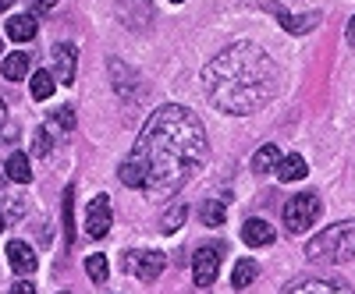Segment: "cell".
I'll return each instance as SVG.
<instances>
[{"label": "cell", "mask_w": 355, "mask_h": 294, "mask_svg": "<svg viewBox=\"0 0 355 294\" xmlns=\"http://www.w3.org/2000/svg\"><path fill=\"white\" fill-rule=\"evenodd\" d=\"M284 294H352L345 284H338V280H316V277H309V280H299L295 287H288Z\"/></svg>", "instance_id": "13"}, {"label": "cell", "mask_w": 355, "mask_h": 294, "mask_svg": "<svg viewBox=\"0 0 355 294\" xmlns=\"http://www.w3.org/2000/svg\"><path fill=\"white\" fill-rule=\"evenodd\" d=\"M0 50H4V39H0Z\"/></svg>", "instance_id": "33"}, {"label": "cell", "mask_w": 355, "mask_h": 294, "mask_svg": "<svg viewBox=\"0 0 355 294\" xmlns=\"http://www.w3.org/2000/svg\"><path fill=\"white\" fill-rule=\"evenodd\" d=\"M107 230H110V199L96 195L85 210V234L89 238H107Z\"/></svg>", "instance_id": "8"}, {"label": "cell", "mask_w": 355, "mask_h": 294, "mask_svg": "<svg viewBox=\"0 0 355 294\" xmlns=\"http://www.w3.org/2000/svg\"><path fill=\"white\" fill-rule=\"evenodd\" d=\"M185 217H189V210H185V205H174V210H167V213H164V220H160V230H164V234H174L178 227L185 223Z\"/></svg>", "instance_id": "21"}, {"label": "cell", "mask_w": 355, "mask_h": 294, "mask_svg": "<svg viewBox=\"0 0 355 294\" xmlns=\"http://www.w3.org/2000/svg\"><path fill=\"white\" fill-rule=\"evenodd\" d=\"M11 294H36V287L28 284V280H18V284L11 287Z\"/></svg>", "instance_id": "26"}, {"label": "cell", "mask_w": 355, "mask_h": 294, "mask_svg": "<svg viewBox=\"0 0 355 294\" xmlns=\"http://www.w3.org/2000/svg\"><path fill=\"white\" fill-rule=\"evenodd\" d=\"M46 153H50V135L40 128L36 131V156H46Z\"/></svg>", "instance_id": "25"}, {"label": "cell", "mask_w": 355, "mask_h": 294, "mask_svg": "<svg viewBox=\"0 0 355 294\" xmlns=\"http://www.w3.org/2000/svg\"><path fill=\"white\" fill-rule=\"evenodd\" d=\"M8 36L18 39V43L36 39V18H33V15H15V18H8Z\"/></svg>", "instance_id": "15"}, {"label": "cell", "mask_w": 355, "mask_h": 294, "mask_svg": "<svg viewBox=\"0 0 355 294\" xmlns=\"http://www.w3.org/2000/svg\"><path fill=\"white\" fill-rule=\"evenodd\" d=\"M28 93H33V100H50L53 96V75L50 71H36L33 78H28Z\"/></svg>", "instance_id": "19"}, {"label": "cell", "mask_w": 355, "mask_h": 294, "mask_svg": "<svg viewBox=\"0 0 355 294\" xmlns=\"http://www.w3.org/2000/svg\"><path fill=\"white\" fill-rule=\"evenodd\" d=\"M217 273H220V248H196L192 255V280L196 287H214L217 284Z\"/></svg>", "instance_id": "6"}, {"label": "cell", "mask_w": 355, "mask_h": 294, "mask_svg": "<svg viewBox=\"0 0 355 294\" xmlns=\"http://www.w3.org/2000/svg\"><path fill=\"white\" fill-rule=\"evenodd\" d=\"M242 241H245L249 248H266V245H274V227L266 223V220H245Z\"/></svg>", "instance_id": "12"}, {"label": "cell", "mask_w": 355, "mask_h": 294, "mask_svg": "<svg viewBox=\"0 0 355 294\" xmlns=\"http://www.w3.org/2000/svg\"><path fill=\"white\" fill-rule=\"evenodd\" d=\"M8 266L15 270V273H33L36 270V252L28 248L25 241H8Z\"/></svg>", "instance_id": "10"}, {"label": "cell", "mask_w": 355, "mask_h": 294, "mask_svg": "<svg viewBox=\"0 0 355 294\" xmlns=\"http://www.w3.org/2000/svg\"><path fill=\"white\" fill-rule=\"evenodd\" d=\"M28 64H33V61H28V53H11L0 71H4V78H8V82H21V78L28 75Z\"/></svg>", "instance_id": "17"}, {"label": "cell", "mask_w": 355, "mask_h": 294, "mask_svg": "<svg viewBox=\"0 0 355 294\" xmlns=\"http://www.w3.org/2000/svg\"><path fill=\"white\" fill-rule=\"evenodd\" d=\"M277 181H284V185H291V181H302L306 174H309V163L299 156V153H284L281 160H277Z\"/></svg>", "instance_id": "9"}, {"label": "cell", "mask_w": 355, "mask_h": 294, "mask_svg": "<svg viewBox=\"0 0 355 294\" xmlns=\"http://www.w3.org/2000/svg\"><path fill=\"white\" fill-rule=\"evenodd\" d=\"M206 153H210V145H206L199 117L189 107L167 103L150 113V121L139 131L132 153L121 160L117 174L128 188L164 202L202 170Z\"/></svg>", "instance_id": "1"}, {"label": "cell", "mask_w": 355, "mask_h": 294, "mask_svg": "<svg viewBox=\"0 0 355 294\" xmlns=\"http://www.w3.org/2000/svg\"><path fill=\"white\" fill-rule=\"evenodd\" d=\"M277 160H281L277 145H263V149H256V156H252V170L256 174H270L277 167Z\"/></svg>", "instance_id": "18"}, {"label": "cell", "mask_w": 355, "mask_h": 294, "mask_svg": "<svg viewBox=\"0 0 355 294\" xmlns=\"http://www.w3.org/2000/svg\"><path fill=\"white\" fill-rule=\"evenodd\" d=\"M171 4H185V0H171Z\"/></svg>", "instance_id": "32"}, {"label": "cell", "mask_w": 355, "mask_h": 294, "mask_svg": "<svg viewBox=\"0 0 355 294\" xmlns=\"http://www.w3.org/2000/svg\"><path fill=\"white\" fill-rule=\"evenodd\" d=\"M53 68H57V78H61L64 85L75 82V46L71 43H53Z\"/></svg>", "instance_id": "11"}, {"label": "cell", "mask_w": 355, "mask_h": 294, "mask_svg": "<svg viewBox=\"0 0 355 294\" xmlns=\"http://www.w3.org/2000/svg\"><path fill=\"white\" fill-rule=\"evenodd\" d=\"M0 230H4V213H0Z\"/></svg>", "instance_id": "31"}, {"label": "cell", "mask_w": 355, "mask_h": 294, "mask_svg": "<svg viewBox=\"0 0 355 294\" xmlns=\"http://www.w3.org/2000/svg\"><path fill=\"white\" fill-rule=\"evenodd\" d=\"M306 255L313 262H331V266L352 262L355 259V220H341V223H331L327 230H320L306 245Z\"/></svg>", "instance_id": "3"}, {"label": "cell", "mask_w": 355, "mask_h": 294, "mask_svg": "<svg viewBox=\"0 0 355 294\" xmlns=\"http://www.w3.org/2000/svg\"><path fill=\"white\" fill-rule=\"evenodd\" d=\"M224 220H227V213H224L220 202H206V205H202V223H206V227H220Z\"/></svg>", "instance_id": "22"}, {"label": "cell", "mask_w": 355, "mask_h": 294, "mask_svg": "<svg viewBox=\"0 0 355 294\" xmlns=\"http://www.w3.org/2000/svg\"><path fill=\"white\" fill-rule=\"evenodd\" d=\"M50 121H53L57 128L71 131V128H75V110H71V107H61V110H53V117H50Z\"/></svg>", "instance_id": "24"}, {"label": "cell", "mask_w": 355, "mask_h": 294, "mask_svg": "<svg viewBox=\"0 0 355 294\" xmlns=\"http://www.w3.org/2000/svg\"><path fill=\"white\" fill-rule=\"evenodd\" d=\"M4 174L11 181H18V185H28V181H33V163H28L25 153H11L8 163H4Z\"/></svg>", "instance_id": "14"}, {"label": "cell", "mask_w": 355, "mask_h": 294, "mask_svg": "<svg viewBox=\"0 0 355 294\" xmlns=\"http://www.w3.org/2000/svg\"><path fill=\"white\" fill-rule=\"evenodd\" d=\"M164 266H167V259H164V252H128L125 255V270L128 273H135L139 280H157L160 273H164Z\"/></svg>", "instance_id": "7"}, {"label": "cell", "mask_w": 355, "mask_h": 294, "mask_svg": "<svg viewBox=\"0 0 355 294\" xmlns=\"http://www.w3.org/2000/svg\"><path fill=\"white\" fill-rule=\"evenodd\" d=\"M8 121V103H4V96H0V125Z\"/></svg>", "instance_id": "29"}, {"label": "cell", "mask_w": 355, "mask_h": 294, "mask_svg": "<svg viewBox=\"0 0 355 294\" xmlns=\"http://www.w3.org/2000/svg\"><path fill=\"white\" fill-rule=\"evenodd\" d=\"M249 4H263L266 11H274V18L281 21V28H284V33H291V36H306V33H313V28L320 25V15H316V11H309V15H295V11L274 4V0H249Z\"/></svg>", "instance_id": "5"}, {"label": "cell", "mask_w": 355, "mask_h": 294, "mask_svg": "<svg viewBox=\"0 0 355 294\" xmlns=\"http://www.w3.org/2000/svg\"><path fill=\"white\" fill-rule=\"evenodd\" d=\"M33 4V11H50V8H57V0H28Z\"/></svg>", "instance_id": "27"}, {"label": "cell", "mask_w": 355, "mask_h": 294, "mask_svg": "<svg viewBox=\"0 0 355 294\" xmlns=\"http://www.w3.org/2000/svg\"><path fill=\"white\" fill-rule=\"evenodd\" d=\"M316 220H320V195H313V192L291 195V202L284 205V227L291 234H306Z\"/></svg>", "instance_id": "4"}, {"label": "cell", "mask_w": 355, "mask_h": 294, "mask_svg": "<svg viewBox=\"0 0 355 294\" xmlns=\"http://www.w3.org/2000/svg\"><path fill=\"white\" fill-rule=\"evenodd\" d=\"M71 202H75V188H64V241H75V223H71Z\"/></svg>", "instance_id": "23"}, {"label": "cell", "mask_w": 355, "mask_h": 294, "mask_svg": "<svg viewBox=\"0 0 355 294\" xmlns=\"http://www.w3.org/2000/svg\"><path fill=\"white\" fill-rule=\"evenodd\" d=\"M107 273H110V270H107V259H103V255H89V259H85V277L93 280V284H103Z\"/></svg>", "instance_id": "20"}, {"label": "cell", "mask_w": 355, "mask_h": 294, "mask_svg": "<svg viewBox=\"0 0 355 294\" xmlns=\"http://www.w3.org/2000/svg\"><path fill=\"white\" fill-rule=\"evenodd\" d=\"M11 4H15V0H0V15H4V11H8Z\"/></svg>", "instance_id": "30"}, {"label": "cell", "mask_w": 355, "mask_h": 294, "mask_svg": "<svg viewBox=\"0 0 355 294\" xmlns=\"http://www.w3.org/2000/svg\"><path fill=\"white\" fill-rule=\"evenodd\" d=\"M256 277H259V262L256 259H239V262H234V273H231V287L245 291Z\"/></svg>", "instance_id": "16"}, {"label": "cell", "mask_w": 355, "mask_h": 294, "mask_svg": "<svg viewBox=\"0 0 355 294\" xmlns=\"http://www.w3.org/2000/svg\"><path fill=\"white\" fill-rule=\"evenodd\" d=\"M210 103L224 113L245 117L277 96V68L256 43H234L220 50L202 71Z\"/></svg>", "instance_id": "2"}, {"label": "cell", "mask_w": 355, "mask_h": 294, "mask_svg": "<svg viewBox=\"0 0 355 294\" xmlns=\"http://www.w3.org/2000/svg\"><path fill=\"white\" fill-rule=\"evenodd\" d=\"M345 36H348V43H352V46H355V15H352V18H348V28H345Z\"/></svg>", "instance_id": "28"}, {"label": "cell", "mask_w": 355, "mask_h": 294, "mask_svg": "<svg viewBox=\"0 0 355 294\" xmlns=\"http://www.w3.org/2000/svg\"><path fill=\"white\" fill-rule=\"evenodd\" d=\"M61 294H68V291H61Z\"/></svg>", "instance_id": "34"}]
</instances>
